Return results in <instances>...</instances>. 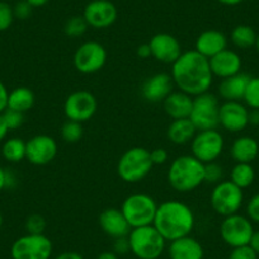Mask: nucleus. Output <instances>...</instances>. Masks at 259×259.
I'll list each match as a JSON object with an SVG mask.
<instances>
[{"label":"nucleus","instance_id":"obj_1","mask_svg":"<svg viewBox=\"0 0 259 259\" xmlns=\"http://www.w3.org/2000/svg\"><path fill=\"white\" fill-rule=\"evenodd\" d=\"M170 75L174 85L192 97L210 92L213 81L210 61L196 50L182 52L181 56L171 65Z\"/></svg>","mask_w":259,"mask_h":259},{"label":"nucleus","instance_id":"obj_2","mask_svg":"<svg viewBox=\"0 0 259 259\" xmlns=\"http://www.w3.org/2000/svg\"><path fill=\"white\" fill-rule=\"evenodd\" d=\"M196 224L192 208L178 200H169L158 205L153 225L166 241L191 235Z\"/></svg>","mask_w":259,"mask_h":259},{"label":"nucleus","instance_id":"obj_3","mask_svg":"<svg viewBox=\"0 0 259 259\" xmlns=\"http://www.w3.org/2000/svg\"><path fill=\"white\" fill-rule=\"evenodd\" d=\"M205 164L193 155H182L174 159L168 170V182L181 193L192 192L205 183Z\"/></svg>","mask_w":259,"mask_h":259},{"label":"nucleus","instance_id":"obj_4","mask_svg":"<svg viewBox=\"0 0 259 259\" xmlns=\"http://www.w3.org/2000/svg\"><path fill=\"white\" fill-rule=\"evenodd\" d=\"M127 238L130 251L139 259H158L165 250L166 240L154 225L131 229Z\"/></svg>","mask_w":259,"mask_h":259},{"label":"nucleus","instance_id":"obj_5","mask_svg":"<svg viewBox=\"0 0 259 259\" xmlns=\"http://www.w3.org/2000/svg\"><path fill=\"white\" fill-rule=\"evenodd\" d=\"M153 166L150 151L135 146L122 154L117 164V173L126 183H138L150 173Z\"/></svg>","mask_w":259,"mask_h":259},{"label":"nucleus","instance_id":"obj_6","mask_svg":"<svg viewBox=\"0 0 259 259\" xmlns=\"http://www.w3.org/2000/svg\"><path fill=\"white\" fill-rule=\"evenodd\" d=\"M156 210L158 205L155 200L146 193L130 194L123 201L121 207L122 213L131 229L153 225Z\"/></svg>","mask_w":259,"mask_h":259},{"label":"nucleus","instance_id":"obj_7","mask_svg":"<svg viewBox=\"0 0 259 259\" xmlns=\"http://www.w3.org/2000/svg\"><path fill=\"white\" fill-rule=\"evenodd\" d=\"M243 189L229 181H221L215 184L210 194V205L218 215L230 216L238 213L243 206Z\"/></svg>","mask_w":259,"mask_h":259},{"label":"nucleus","instance_id":"obj_8","mask_svg":"<svg viewBox=\"0 0 259 259\" xmlns=\"http://www.w3.org/2000/svg\"><path fill=\"white\" fill-rule=\"evenodd\" d=\"M219 111H220L219 98L215 94L206 92V93L193 97L189 119L197 128V131L218 128Z\"/></svg>","mask_w":259,"mask_h":259},{"label":"nucleus","instance_id":"obj_9","mask_svg":"<svg viewBox=\"0 0 259 259\" xmlns=\"http://www.w3.org/2000/svg\"><path fill=\"white\" fill-rule=\"evenodd\" d=\"M192 155L201 163L216 161L224 150V138L218 128L197 131L191 141Z\"/></svg>","mask_w":259,"mask_h":259},{"label":"nucleus","instance_id":"obj_10","mask_svg":"<svg viewBox=\"0 0 259 259\" xmlns=\"http://www.w3.org/2000/svg\"><path fill=\"white\" fill-rule=\"evenodd\" d=\"M51 240L45 234H26L13 243L11 255L13 259H50Z\"/></svg>","mask_w":259,"mask_h":259},{"label":"nucleus","instance_id":"obj_11","mask_svg":"<svg viewBox=\"0 0 259 259\" xmlns=\"http://www.w3.org/2000/svg\"><path fill=\"white\" fill-rule=\"evenodd\" d=\"M253 233V223L249 220L248 216L234 213V215L226 216L221 221V239L224 240V243L228 244L231 248L249 245V241H250Z\"/></svg>","mask_w":259,"mask_h":259},{"label":"nucleus","instance_id":"obj_12","mask_svg":"<svg viewBox=\"0 0 259 259\" xmlns=\"http://www.w3.org/2000/svg\"><path fill=\"white\" fill-rule=\"evenodd\" d=\"M74 66L81 74H94L103 69L107 62V50L97 41H87L74 54Z\"/></svg>","mask_w":259,"mask_h":259},{"label":"nucleus","instance_id":"obj_13","mask_svg":"<svg viewBox=\"0 0 259 259\" xmlns=\"http://www.w3.org/2000/svg\"><path fill=\"white\" fill-rule=\"evenodd\" d=\"M98 102L94 94L84 89L69 94L64 103V113L66 118L80 123L89 121L96 114Z\"/></svg>","mask_w":259,"mask_h":259},{"label":"nucleus","instance_id":"obj_14","mask_svg":"<svg viewBox=\"0 0 259 259\" xmlns=\"http://www.w3.org/2000/svg\"><path fill=\"white\" fill-rule=\"evenodd\" d=\"M249 124V109L241 102L225 101L220 104L219 126L229 133H241Z\"/></svg>","mask_w":259,"mask_h":259},{"label":"nucleus","instance_id":"obj_15","mask_svg":"<svg viewBox=\"0 0 259 259\" xmlns=\"http://www.w3.org/2000/svg\"><path fill=\"white\" fill-rule=\"evenodd\" d=\"M57 155V143L52 136L36 135L26 143V159L33 165H47Z\"/></svg>","mask_w":259,"mask_h":259},{"label":"nucleus","instance_id":"obj_16","mask_svg":"<svg viewBox=\"0 0 259 259\" xmlns=\"http://www.w3.org/2000/svg\"><path fill=\"white\" fill-rule=\"evenodd\" d=\"M117 8L109 0H92L84 8L83 17L89 27L94 29H104L116 22Z\"/></svg>","mask_w":259,"mask_h":259},{"label":"nucleus","instance_id":"obj_17","mask_svg":"<svg viewBox=\"0 0 259 259\" xmlns=\"http://www.w3.org/2000/svg\"><path fill=\"white\" fill-rule=\"evenodd\" d=\"M151 56L163 64H171L182 55V45L174 36L169 33H158L149 41Z\"/></svg>","mask_w":259,"mask_h":259},{"label":"nucleus","instance_id":"obj_18","mask_svg":"<svg viewBox=\"0 0 259 259\" xmlns=\"http://www.w3.org/2000/svg\"><path fill=\"white\" fill-rule=\"evenodd\" d=\"M174 81L171 75L166 73H158L144 81L141 94L144 99L150 103H160L173 92Z\"/></svg>","mask_w":259,"mask_h":259},{"label":"nucleus","instance_id":"obj_19","mask_svg":"<svg viewBox=\"0 0 259 259\" xmlns=\"http://www.w3.org/2000/svg\"><path fill=\"white\" fill-rule=\"evenodd\" d=\"M208 61H210V68L213 76H218L220 79H226L240 73L241 65H243L239 54L230 49L223 50L215 56L208 59Z\"/></svg>","mask_w":259,"mask_h":259},{"label":"nucleus","instance_id":"obj_20","mask_svg":"<svg viewBox=\"0 0 259 259\" xmlns=\"http://www.w3.org/2000/svg\"><path fill=\"white\" fill-rule=\"evenodd\" d=\"M98 221L104 234L113 239L123 238V236L128 235L131 231V226L127 223L122 211L118 208L109 207L103 210L99 215Z\"/></svg>","mask_w":259,"mask_h":259},{"label":"nucleus","instance_id":"obj_21","mask_svg":"<svg viewBox=\"0 0 259 259\" xmlns=\"http://www.w3.org/2000/svg\"><path fill=\"white\" fill-rule=\"evenodd\" d=\"M250 79L251 76L249 74L241 73V71L226 79H221L218 88L219 96L224 101H244V96H245Z\"/></svg>","mask_w":259,"mask_h":259},{"label":"nucleus","instance_id":"obj_22","mask_svg":"<svg viewBox=\"0 0 259 259\" xmlns=\"http://www.w3.org/2000/svg\"><path fill=\"white\" fill-rule=\"evenodd\" d=\"M168 254L170 259H203L205 251L197 239L187 235L170 241Z\"/></svg>","mask_w":259,"mask_h":259},{"label":"nucleus","instance_id":"obj_23","mask_svg":"<svg viewBox=\"0 0 259 259\" xmlns=\"http://www.w3.org/2000/svg\"><path fill=\"white\" fill-rule=\"evenodd\" d=\"M225 49H228V38L223 32L216 29L202 32L194 44V50L207 59H211Z\"/></svg>","mask_w":259,"mask_h":259},{"label":"nucleus","instance_id":"obj_24","mask_svg":"<svg viewBox=\"0 0 259 259\" xmlns=\"http://www.w3.org/2000/svg\"><path fill=\"white\" fill-rule=\"evenodd\" d=\"M193 104V97L182 91H173L163 102L165 113L171 119L189 118Z\"/></svg>","mask_w":259,"mask_h":259},{"label":"nucleus","instance_id":"obj_25","mask_svg":"<svg viewBox=\"0 0 259 259\" xmlns=\"http://www.w3.org/2000/svg\"><path fill=\"white\" fill-rule=\"evenodd\" d=\"M230 155L235 163L251 164L259 155V144L251 136H240L231 144Z\"/></svg>","mask_w":259,"mask_h":259},{"label":"nucleus","instance_id":"obj_26","mask_svg":"<svg viewBox=\"0 0 259 259\" xmlns=\"http://www.w3.org/2000/svg\"><path fill=\"white\" fill-rule=\"evenodd\" d=\"M196 133H197V128L194 127L191 119L182 118L171 121L168 127V131H166V135H168L170 143L176 144V145H184L187 143H191Z\"/></svg>","mask_w":259,"mask_h":259},{"label":"nucleus","instance_id":"obj_27","mask_svg":"<svg viewBox=\"0 0 259 259\" xmlns=\"http://www.w3.org/2000/svg\"><path fill=\"white\" fill-rule=\"evenodd\" d=\"M36 102V97L34 93L27 87H18V88L13 89L9 92L8 96V108L14 109V111L22 112L26 113L32 107L34 106Z\"/></svg>","mask_w":259,"mask_h":259},{"label":"nucleus","instance_id":"obj_28","mask_svg":"<svg viewBox=\"0 0 259 259\" xmlns=\"http://www.w3.org/2000/svg\"><path fill=\"white\" fill-rule=\"evenodd\" d=\"M256 37H258V34L254 31L253 27L246 26V24H239V26H236L231 31L230 34V39L234 46L241 50H246L255 46Z\"/></svg>","mask_w":259,"mask_h":259},{"label":"nucleus","instance_id":"obj_29","mask_svg":"<svg viewBox=\"0 0 259 259\" xmlns=\"http://www.w3.org/2000/svg\"><path fill=\"white\" fill-rule=\"evenodd\" d=\"M230 181L239 188H248L255 181V170L251 164L236 163L230 171Z\"/></svg>","mask_w":259,"mask_h":259},{"label":"nucleus","instance_id":"obj_30","mask_svg":"<svg viewBox=\"0 0 259 259\" xmlns=\"http://www.w3.org/2000/svg\"><path fill=\"white\" fill-rule=\"evenodd\" d=\"M2 155L9 163H21L26 159V141L21 138H12L4 141Z\"/></svg>","mask_w":259,"mask_h":259},{"label":"nucleus","instance_id":"obj_31","mask_svg":"<svg viewBox=\"0 0 259 259\" xmlns=\"http://www.w3.org/2000/svg\"><path fill=\"white\" fill-rule=\"evenodd\" d=\"M84 134L83 124L80 122L75 121H68L65 122L61 127V138L62 140L66 141L69 144H75L78 143L79 140H81Z\"/></svg>","mask_w":259,"mask_h":259},{"label":"nucleus","instance_id":"obj_32","mask_svg":"<svg viewBox=\"0 0 259 259\" xmlns=\"http://www.w3.org/2000/svg\"><path fill=\"white\" fill-rule=\"evenodd\" d=\"M88 23L84 19L83 16H75L71 17L66 21L64 26V32L68 37H71V38H78V37H81L88 29Z\"/></svg>","mask_w":259,"mask_h":259},{"label":"nucleus","instance_id":"obj_33","mask_svg":"<svg viewBox=\"0 0 259 259\" xmlns=\"http://www.w3.org/2000/svg\"><path fill=\"white\" fill-rule=\"evenodd\" d=\"M244 102L251 109H259V76L251 78L246 88Z\"/></svg>","mask_w":259,"mask_h":259},{"label":"nucleus","instance_id":"obj_34","mask_svg":"<svg viewBox=\"0 0 259 259\" xmlns=\"http://www.w3.org/2000/svg\"><path fill=\"white\" fill-rule=\"evenodd\" d=\"M203 176H205V183L218 184L219 182L223 181L224 169L216 161L207 163L205 164V174Z\"/></svg>","mask_w":259,"mask_h":259},{"label":"nucleus","instance_id":"obj_35","mask_svg":"<svg viewBox=\"0 0 259 259\" xmlns=\"http://www.w3.org/2000/svg\"><path fill=\"white\" fill-rule=\"evenodd\" d=\"M26 230L27 234H44L46 230V220L44 216L38 215V213H33V215L28 216L26 220Z\"/></svg>","mask_w":259,"mask_h":259},{"label":"nucleus","instance_id":"obj_36","mask_svg":"<svg viewBox=\"0 0 259 259\" xmlns=\"http://www.w3.org/2000/svg\"><path fill=\"white\" fill-rule=\"evenodd\" d=\"M2 114H3V118L9 131L19 128L24 122V113H22V112L7 108Z\"/></svg>","mask_w":259,"mask_h":259},{"label":"nucleus","instance_id":"obj_37","mask_svg":"<svg viewBox=\"0 0 259 259\" xmlns=\"http://www.w3.org/2000/svg\"><path fill=\"white\" fill-rule=\"evenodd\" d=\"M13 21V7H11L6 2H0V32H4L11 28Z\"/></svg>","mask_w":259,"mask_h":259},{"label":"nucleus","instance_id":"obj_38","mask_svg":"<svg viewBox=\"0 0 259 259\" xmlns=\"http://www.w3.org/2000/svg\"><path fill=\"white\" fill-rule=\"evenodd\" d=\"M229 259H258V254L249 245L236 246L231 249Z\"/></svg>","mask_w":259,"mask_h":259},{"label":"nucleus","instance_id":"obj_39","mask_svg":"<svg viewBox=\"0 0 259 259\" xmlns=\"http://www.w3.org/2000/svg\"><path fill=\"white\" fill-rule=\"evenodd\" d=\"M246 215L251 223L259 224V193L254 194L246 205Z\"/></svg>","mask_w":259,"mask_h":259},{"label":"nucleus","instance_id":"obj_40","mask_svg":"<svg viewBox=\"0 0 259 259\" xmlns=\"http://www.w3.org/2000/svg\"><path fill=\"white\" fill-rule=\"evenodd\" d=\"M32 9H33V7H32L27 0H21V2H18V3L13 7L14 18L22 19V21L29 18L32 14Z\"/></svg>","mask_w":259,"mask_h":259},{"label":"nucleus","instance_id":"obj_41","mask_svg":"<svg viewBox=\"0 0 259 259\" xmlns=\"http://www.w3.org/2000/svg\"><path fill=\"white\" fill-rule=\"evenodd\" d=\"M169 158V154L165 149L158 148L150 151V159L153 165H163L166 163Z\"/></svg>","mask_w":259,"mask_h":259},{"label":"nucleus","instance_id":"obj_42","mask_svg":"<svg viewBox=\"0 0 259 259\" xmlns=\"http://www.w3.org/2000/svg\"><path fill=\"white\" fill-rule=\"evenodd\" d=\"M128 251H130V243H128V238H127V236L114 239L113 253H116L117 255H123V254L128 253Z\"/></svg>","mask_w":259,"mask_h":259},{"label":"nucleus","instance_id":"obj_43","mask_svg":"<svg viewBox=\"0 0 259 259\" xmlns=\"http://www.w3.org/2000/svg\"><path fill=\"white\" fill-rule=\"evenodd\" d=\"M8 96L9 92L7 87L4 85L3 81L0 80V114L3 113L8 108Z\"/></svg>","mask_w":259,"mask_h":259},{"label":"nucleus","instance_id":"obj_44","mask_svg":"<svg viewBox=\"0 0 259 259\" xmlns=\"http://www.w3.org/2000/svg\"><path fill=\"white\" fill-rule=\"evenodd\" d=\"M136 54H138V56L141 57V59H148V57H150L151 51H150V46H149V44L140 45V46L136 49Z\"/></svg>","mask_w":259,"mask_h":259},{"label":"nucleus","instance_id":"obj_45","mask_svg":"<svg viewBox=\"0 0 259 259\" xmlns=\"http://www.w3.org/2000/svg\"><path fill=\"white\" fill-rule=\"evenodd\" d=\"M55 259H84L83 255L76 251H62L61 254L56 256Z\"/></svg>","mask_w":259,"mask_h":259},{"label":"nucleus","instance_id":"obj_46","mask_svg":"<svg viewBox=\"0 0 259 259\" xmlns=\"http://www.w3.org/2000/svg\"><path fill=\"white\" fill-rule=\"evenodd\" d=\"M249 246L259 255V231L254 230L250 241H249Z\"/></svg>","mask_w":259,"mask_h":259},{"label":"nucleus","instance_id":"obj_47","mask_svg":"<svg viewBox=\"0 0 259 259\" xmlns=\"http://www.w3.org/2000/svg\"><path fill=\"white\" fill-rule=\"evenodd\" d=\"M249 124L259 126V109H251V111H249Z\"/></svg>","mask_w":259,"mask_h":259},{"label":"nucleus","instance_id":"obj_48","mask_svg":"<svg viewBox=\"0 0 259 259\" xmlns=\"http://www.w3.org/2000/svg\"><path fill=\"white\" fill-rule=\"evenodd\" d=\"M8 133H9V130L8 127H7L6 121H4L3 114H0V141H3L4 139L7 138Z\"/></svg>","mask_w":259,"mask_h":259},{"label":"nucleus","instance_id":"obj_49","mask_svg":"<svg viewBox=\"0 0 259 259\" xmlns=\"http://www.w3.org/2000/svg\"><path fill=\"white\" fill-rule=\"evenodd\" d=\"M7 187V170L0 168V192Z\"/></svg>","mask_w":259,"mask_h":259},{"label":"nucleus","instance_id":"obj_50","mask_svg":"<svg viewBox=\"0 0 259 259\" xmlns=\"http://www.w3.org/2000/svg\"><path fill=\"white\" fill-rule=\"evenodd\" d=\"M97 259H118V255L113 251H103L97 256Z\"/></svg>","mask_w":259,"mask_h":259},{"label":"nucleus","instance_id":"obj_51","mask_svg":"<svg viewBox=\"0 0 259 259\" xmlns=\"http://www.w3.org/2000/svg\"><path fill=\"white\" fill-rule=\"evenodd\" d=\"M29 4H31L33 8H39V7H44L49 3L50 0H27Z\"/></svg>","mask_w":259,"mask_h":259},{"label":"nucleus","instance_id":"obj_52","mask_svg":"<svg viewBox=\"0 0 259 259\" xmlns=\"http://www.w3.org/2000/svg\"><path fill=\"white\" fill-rule=\"evenodd\" d=\"M219 3L224 4V6H238V4H240L241 2H244V0H218Z\"/></svg>","mask_w":259,"mask_h":259},{"label":"nucleus","instance_id":"obj_53","mask_svg":"<svg viewBox=\"0 0 259 259\" xmlns=\"http://www.w3.org/2000/svg\"><path fill=\"white\" fill-rule=\"evenodd\" d=\"M255 47H256V50H258V52H259V34H258V37H256V42H255Z\"/></svg>","mask_w":259,"mask_h":259},{"label":"nucleus","instance_id":"obj_54","mask_svg":"<svg viewBox=\"0 0 259 259\" xmlns=\"http://www.w3.org/2000/svg\"><path fill=\"white\" fill-rule=\"evenodd\" d=\"M2 225H3V216L0 213V228H2Z\"/></svg>","mask_w":259,"mask_h":259}]
</instances>
